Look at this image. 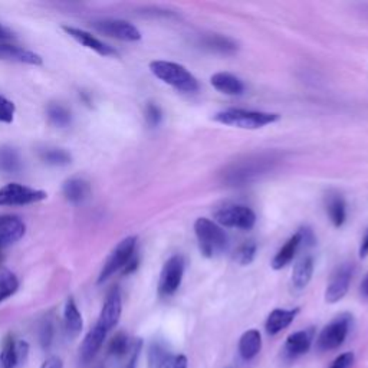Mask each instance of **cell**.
<instances>
[{
    "label": "cell",
    "instance_id": "6da1fadb",
    "mask_svg": "<svg viewBox=\"0 0 368 368\" xmlns=\"http://www.w3.org/2000/svg\"><path fill=\"white\" fill-rule=\"evenodd\" d=\"M275 161L276 160L272 154H260L235 162V165L224 170L223 181L228 186H244V184H249L262 174L269 172L275 165Z\"/></svg>",
    "mask_w": 368,
    "mask_h": 368
},
{
    "label": "cell",
    "instance_id": "7a4b0ae2",
    "mask_svg": "<svg viewBox=\"0 0 368 368\" xmlns=\"http://www.w3.org/2000/svg\"><path fill=\"white\" fill-rule=\"evenodd\" d=\"M150 71L162 83L184 94H194L199 91V81L196 76L180 64L169 60H153Z\"/></svg>",
    "mask_w": 368,
    "mask_h": 368
},
{
    "label": "cell",
    "instance_id": "3957f363",
    "mask_svg": "<svg viewBox=\"0 0 368 368\" xmlns=\"http://www.w3.org/2000/svg\"><path fill=\"white\" fill-rule=\"evenodd\" d=\"M281 115L275 112H263V111H251L242 108H229L220 111L215 115V121L223 126L236 127L242 130H259L267 127L274 122L279 121Z\"/></svg>",
    "mask_w": 368,
    "mask_h": 368
},
{
    "label": "cell",
    "instance_id": "277c9868",
    "mask_svg": "<svg viewBox=\"0 0 368 368\" xmlns=\"http://www.w3.org/2000/svg\"><path fill=\"white\" fill-rule=\"evenodd\" d=\"M194 232L200 253L204 258H215L228 246V236L224 231L210 219L199 217L194 221Z\"/></svg>",
    "mask_w": 368,
    "mask_h": 368
},
{
    "label": "cell",
    "instance_id": "5b68a950",
    "mask_svg": "<svg viewBox=\"0 0 368 368\" xmlns=\"http://www.w3.org/2000/svg\"><path fill=\"white\" fill-rule=\"evenodd\" d=\"M135 248H137V237L135 236H128L126 239H122L117 244V248L108 256L107 262L104 263V267H102V271L98 276V283L99 285L104 283L114 274H117L121 269H124L127 267V263L135 255Z\"/></svg>",
    "mask_w": 368,
    "mask_h": 368
},
{
    "label": "cell",
    "instance_id": "8992f818",
    "mask_svg": "<svg viewBox=\"0 0 368 368\" xmlns=\"http://www.w3.org/2000/svg\"><path fill=\"white\" fill-rule=\"evenodd\" d=\"M215 219L224 228H233L249 231L255 226L256 215L255 212L242 204H226L215 212Z\"/></svg>",
    "mask_w": 368,
    "mask_h": 368
},
{
    "label": "cell",
    "instance_id": "52a82bcc",
    "mask_svg": "<svg viewBox=\"0 0 368 368\" xmlns=\"http://www.w3.org/2000/svg\"><path fill=\"white\" fill-rule=\"evenodd\" d=\"M351 325V315L342 314L331 321L328 325L324 326V330L319 333L318 337V349L321 351H333L340 349L345 342L346 335H349Z\"/></svg>",
    "mask_w": 368,
    "mask_h": 368
},
{
    "label": "cell",
    "instance_id": "ba28073f",
    "mask_svg": "<svg viewBox=\"0 0 368 368\" xmlns=\"http://www.w3.org/2000/svg\"><path fill=\"white\" fill-rule=\"evenodd\" d=\"M48 197L47 192L32 189L19 183H9L0 189V206H25Z\"/></svg>",
    "mask_w": 368,
    "mask_h": 368
},
{
    "label": "cell",
    "instance_id": "9c48e42d",
    "mask_svg": "<svg viewBox=\"0 0 368 368\" xmlns=\"http://www.w3.org/2000/svg\"><path fill=\"white\" fill-rule=\"evenodd\" d=\"M184 275V259L180 255L172 256L162 267L158 281V295L162 298L173 296L181 285Z\"/></svg>",
    "mask_w": 368,
    "mask_h": 368
},
{
    "label": "cell",
    "instance_id": "30bf717a",
    "mask_svg": "<svg viewBox=\"0 0 368 368\" xmlns=\"http://www.w3.org/2000/svg\"><path fill=\"white\" fill-rule=\"evenodd\" d=\"M354 275L353 263H342L333 272L325 291V301L328 303L340 302L350 290V283Z\"/></svg>",
    "mask_w": 368,
    "mask_h": 368
},
{
    "label": "cell",
    "instance_id": "8fae6325",
    "mask_svg": "<svg viewBox=\"0 0 368 368\" xmlns=\"http://www.w3.org/2000/svg\"><path fill=\"white\" fill-rule=\"evenodd\" d=\"M147 368H187L189 360L183 354H173L167 346L160 342H151L147 356Z\"/></svg>",
    "mask_w": 368,
    "mask_h": 368
},
{
    "label": "cell",
    "instance_id": "7c38bea8",
    "mask_svg": "<svg viewBox=\"0 0 368 368\" xmlns=\"http://www.w3.org/2000/svg\"><path fill=\"white\" fill-rule=\"evenodd\" d=\"M92 26L107 36L115 37L118 40H126V42H137L141 39V32L127 20L121 19H101L95 20Z\"/></svg>",
    "mask_w": 368,
    "mask_h": 368
},
{
    "label": "cell",
    "instance_id": "4fadbf2b",
    "mask_svg": "<svg viewBox=\"0 0 368 368\" xmlns=\"http://www.w3.org/2000/svg\"><path fill=\"white\" fill-rule=\"evenodd\" d=\"M28 354V342L16 341L12 335H8L3 341L2 351H0V368H16L26 361Z\"/></svg>",
    "mask_w": 368,
    "mask_h": 368
},
{
    "label": "cell",
    "instance_id": "5bb4252c",
    "mask_svg": "<svg viewBox=\"0 0 368 368\" xmlns=\"http://www.w3.org/2000/svg\"><path fill=\"white\" fill-rule=\"evenodd\" d=\"M121 314H122L121 294H119L118 288H114L108 294V296L104 302V306H102L97 325H99L101 328H104L107 333H110L114 326L118 324Z\"/></svg>",
    "mask_w": 368,
    "mask_h": 368
},
{
    "label": "cell",
    "instance_id": "9a60e30c",
    "mask_svg": "<svg viewBox=\"0 0 368 368\" xmlns=\"http://www.w3.org/2000/svg\"><path fill=\"white\" fill-rule=\"evenodd\" d=\"M26 232L25 223L16 216H0V249L10 246L24 237Z\"/></svg>",
    "mask_w": 368,
    "mask_h": 368
},
{
    "label": "cell",
    "instance_id": "2e32d148",
    "mask_svg": "<svg viewBox=\"0 0 368 368\" xmlns=\"http://www.w3.org/2000/svg\"><path fill=\"white\" fill-rule=\"evenodd\" d=\"M314 340V331L312 330H302L291 334L285 341L283 353L285 357L290 360H295L303 354L310 351Z\"/></svg>",
    "mask_w": 368,
    "mask_h": 368
},
{
    "label": "cell",
    "instance_id": "e0dca14e",
    "mask_svg": "<svg viewBox=\"0 0 368 368\" xmlns=\"http://www.w3.org/2000/svg\"><path fill=\"white\" fill-rule=\"evenodd\" d=\"M72 39H75L78 44H81L83 47L97 52L101 56H114L117 55V51L114 48H111L110 45L104 44L102 40H99L98 37H95L94 35H91L87 31L83 29H78V28H72V26H64L62 28Z\"/></svg>",
    "mask_w": 368,
    "mask_h": 368
},
{
    "label": "cell",
    "instance_id": "ac0fdd59",
    "mask_svg": "<svg viewBox=\"0 0 368 368\" xmlns=\"http://www.w3.org/2000/svg\"><path fill=\"white\" fill-rule=\"evenodd\" d=\"M107 334L108 333L104 328H101L99 325L95 324L94 328L85 335L83 344H81V353H79L81 361H83L84 364H88L94 360V357L101 350L102 344H104Z\"/></svg>",
    "mask_w": 368,
    "mask_h": 368
},
{
    "label": "cell",
    "instance_id": "d6986e66",
    "mask_svg": "<svg viewBox=\"0 0 368 368\" xmlns=\"http://www.w3.org/2000/svg\"><path fill=\"white\" fill-rule=\"evenodd\" d=\"M0 59L12 60V62L28 64V65H42V56L28 51L25 48H20L16 45H9L5 42H0Z\"/></svg>",
    "mask_w": 368,
    "mask_h": 368
},
{
    "label": "cell",
    "instance_id": "ffe728a7",
    "mask_svg": "<svg viewBox=\"0 0 368 368\" xmlns=\"http://www.w3.org/2000/svg\"><path fill=\"white\" fill-rule=\"evenodd\" d=\"M302 242H303V232L301 229L294 236H291L288 240H286V243L278 251V253L272 259V268L275 271H281L286 267V265H290L292 259L295 258L298 248L301 246Z\"/></svg>",
    "mask_w": 368,
    "mask_h": 368
},
{
    "label": "cell",
    "instance_id": "44dd1931",
    "mask_svg": "<svg viewBox=\"0 0 368 368\" xmlns=\"http://www.w3.org/2000/svg\"><path fill=\"white\" fill-rule=\"evenodd\" d=\"M298 314H299V308H294V310L276 308L269 314L267 322H265V330H267L269 335H276L285 328H288Z\"/></svg>",
    "mask_w": 368,
    "mask_h": 368
},
{
    "label": "cell",
    "instance_id": "7402d4cb",
    "mask_svg": "<svg viewBox=\"0 0 368 368\" xmlns=\"http://www.w3.org/2000/svg\"><path fill=\"white\" fill-rule=\"evenodd\" d=\"M64 328L68 340H75L79 337L81 331L84 328V319L81 315L78 306L74 301V298H69L65 303V311H64Z\"/></svg>",
    "mask_w": 368,
    "mask_h": 368
},
{
    "label": "cell",
    "instance_id": "603a6c76",
    "mask_svg": "<svg viewBox=\"0 0 368 368\" xmlns=\"http://www.w3.org/2000/svg\"><path fill=\"white\" fill-rule=\"evenodd\" d=\"M210 84L219 92L232 95V97H237L244 92V85L242 81L229 72H217L212 75Z\"/></svg>",
    "mask_w": 368,
    "mask_h": 368
},
{
    "label": "cell",
    "instance_id": "cb8c5ba5",
    "mask_svg": "<svg viewBox=\"0 0 368 368\" xmlns=\"http://www.w3.org/2000/svg\"><path fill=\"white\" fill-rule=\"evenodd\" d=\"M325 206L331 223L335 228H341L346 220V204L342 194L338 192H330L325 197Z\"/></svg>",
    "mask_w": 368,
    "mask_h": 368
},
{
    "label": "cell",
    "instance_id": "d4e9b609",
    "mask_svg": "<svg viewBox=\"0 0 368 368\" xmlns=\"http://www.w3.org/2000/svg\"><path fill=\"white\" fill-rule=\"evenodd\" d=\"M314 268H315L314 258L310 255L301 258L296 262L294 271H292V285L296 290H303L308 286L314 275Z\"/></svg>",
    "mask_w": 368,
    "mask_h": 368
},
{
    "label": "cell",
    "instance_id": "484cf974",
    "mask_svg": "<svg viewBox=\"0 0 368 368\" xmlns=\"http://www.w3.org/2000/svg\"><path fill=\"white\" fill-rule=\"evenodd\" d=\"M262 349V337L258 330H249L243 333L239 340V356L244 361L253 360Z\"/></svg>",
    "mask_w": 368,
    "mask_h": 368
},
{
    "label": "cell",
    "instance_id": "4316f807",
    "mask_svg": "<svg viewBox=\"0 0 368 368\" xmlns=\"http://www.w3.org/2000/svg\"><path fill=\"white\" fill-rule=\"evenodd\" d=\"M62 192H64V196L67 197V200H69L71 203L79 204V203H83L84 200L88 199V196L91 193V187H90V183L87 180L74 177V178H69L64 183Z\"/></svg>",
    "mask_w": 368,
    "mask_h": 368
},
{
    "label": "cell",
    "instance_id": "83f0119b",
    "mask_svg": "<svg viewBox=\"0 0 368 368\" xmlns=\"http://www.w3.org/2000/svg\"><path fill=\"white\" fill-rule=\"evenodd\" d=\"M201 44L204 48H208L210 51L219 52V53H235L237 51V44L233 39L223 36V35H208L201 39Z\"/></svg>",
    "mask_w": 368,
    "mask_h": 368
},
{
    "label": "cell",
    "instance_id": "f1b7e54d",
    "mask_svg": "<svg viewBox=\"0 0 368 368\" xmlns=\"http://www.w3.org/2000/svg\"><path fill=\"white\" fill-rule=\"evenodd\" d=\"M22 170V158L17 150L9 146L0 147V172L15 174Z\"/></svg>",
    "mask_w": 368,
    "mask_h": 368
},
{
    "label": "cell",
    "instance_id": "f546056e",
    "mask_svg": "<svg viewBox=\"0 0 368 368\" xmlns=\"http://www.w3.org/2000/svg\"><path fill=\"white\" fill-rule=\"evenodd\" d=\"M47 114H48L51 124H53L55 127H59V128L68 127L72 121L71 111L64 106L56 104V102H52V104L48 106Z\"/></svg>",
    "mask_w": 368,
    "mask_h": 368
},
{
    "label": "cell",
    "instance_id": "4dcf8cb0",
    "mask_svg": "<svg viewBox=\"0 0 368 368\" xmlns=\"http://www.w3.org/2000/svg\"><path fill=\"white\" fill-rule=\"evenodd\" d=\"M40 160L49 166H68L72 157L67 150L62 149H45L40 151Z\"/></svg>",
    "mask_w": 368,
    "mask_h": 368
},
{
    "label": "cell",
    "instance_id": "1f68e13d",
    "mask_svg": "<svg viewBox=\"0 0 368 368\" xmlns=\"http://www.w3.org/2000/svg\"><path fill=\"white\" fill-rule=\"evenodd\" d=\"M131 344L133 342H130V338L124 333H118L108 344V354L115 358L126 357L127 354H130Z\"/></svg>",
    "mask_w": 368,
    "mask_h": 368
},
{
    "label": "cell",
    "instance_id": "d6a6232c",
    "mask_svg": "<svg viewBox=\"0 0 368 368\" xmlns=\"http://www.w3.org/2000/svg\"><path fill=\"white\" fill-rule=\"evenodd\" d=\"M19 288V281L17 278L9 272L2 271L0 272V302H3L9 296H12Z\"/></svg>",
    "mask_w": 368,
    "mask_h": 368
},
{
    "label": "cell",
    "instance_id": "836d02e7",
    "mask_svg": "<svg viewBox=\"0 0 368 368\" xmlns=\"http://www.w3.org/2000/svg\"><path fill=\"white\" fill-rule=\"evenodd\" d=\"M255 256H256V243L255 242H244L235 252V260L239 265H242V267L251 265L253 262Z\"/></svg>",
    "mask_w": 368,
    "mask_h": 368
},
{
    "label": "cell",
    "instance_id": "e575fe53",
    "mask_svg": "<svg viewBox=\"0 0 368 368\" xmlns=\"http://www.w3.org/2000/svg\"><path fill=\"white\" fill-rule=\"evenodd\" d=\"M16 107L10 99L6 97L0 95V122H6V124H10L15 117Z\"/></svg>",
    "mask_w": 368,
    "mask_h": 368
},
{
    "label": "cell",
    "instance_id": "d590c367",
    "mask_svg": "<svg viewBox=\"0 0 368 368\" xmlns=\"http://www.w3.org/2000/svg\"><path fill=\"white\" fill-rule=\"evenodd\" d=\"M161 118H162V114H161L160 107L154 104V102H149V104L146 106V119L149 122V126L157 127L161 122Z\"/></svg>",
    "mask_w": 368,
    "mask_h": 368
},
{
    "label": "cell",
    "instance_id": "8d00e7d4",
    "mask_svg": "<svg viewBox=\"0 0 368 368\" xmlns=\"http://www.w3.org/2000/svg\"><path fill=\"white\" fill-rule=\"evenodd\" d=\"M354 364V353H344L338 356L330 368H351Z\"/></svg>",
    "mask_w": 368,
    "mask_h": 368
},
{
    "label": "cell",
    "instance_id": "74e56055",
    "mask_svg": "<svg viewBox=\"0 0 368 368\" xmlns=\"http://www.w3.org/2000/svg\"><path fill=\"white\" fill-rule=\"evenodd\" d=\"M40 341H42L44 346H49V344L52 341V326H51V324L44 325L42 334H40Z\"/></svg>",
    "mask_w": 368,
    "mask_h": 368
},
{
    "label": "cell",
    "instance_id": "f35d334b",
    "mask_svg": "<svg viewBox=\"0 0 368 368\" xmlns=\"http://www.w3.org/2000/svg\"><path fill=\"white\" fill-rule=\"evenodd\" d=\"M40 368H64V362L59 357H49Z\"/></svg>",
    "mask_w": 368,
    "mask_h": 368
},
{
    "label": "cell",
    "instance_id": "ab89813d",
    "mask_svg": "<svg viewBox=\"0 0 368 368\" xmlns=\"http://www.w3.org/2000/svg\"><path fill=\"white\" fill-rule=\"evenodd\" d=\"M138 262H140V260H138V258L134 255V256H133V259H131V260L127 263V267H126L124 269H122V272H124L126 275H128V274L134 272V271L138 268Z\"/></svg>",
    "mask_w": 368,
    "mask_h": 368
},
{
    "label": "cell",
    "instance_id": "60d3db41",
    "mask_svg": "<svg viewBox=\"0 0 368 368\" xmlns=\"http://www.w3.org/2000/svg\"><path fill=\"white\" fill-rule=\"evenodd\" d=\"M360 256H361V258L368 256V231H367V233L364 235V237H362V240H361V244H360Z\"/></svg>",
    "mask_w": 368,
    "mask_h": 368
},
{
    "label": "cell",
    "instance_id": "b9f144b4",
    "mask_svg": "<svg viewBox=\"0 0 368 368\" xmlns=\"http://www.w3.org/2000/svg\"><path fill=\"white\" fill-rule=\"evenodd\" d=\"M10 37H13V33L3 25H0V42H3V40H8Z\"/></svg>",
    "mask_w": 368,
    "mask_h": 368
},
{
    "label": "cell",
    "instance_id": "7bdbcfd3",
    "mask_svg": "<svg viewBox=\"0 0 368 368\" xmlns=\"http://www.w3.org/2000/svg\"><path fill=\"white\" fill-rule=\"evenodd\" d=\"M361 294H362L365 298H368V274L365 275L364 281L361 282Z\"/></svg>",
    "mask_w": 368,
    "mask_h": 368
}]
</instances>
